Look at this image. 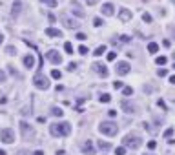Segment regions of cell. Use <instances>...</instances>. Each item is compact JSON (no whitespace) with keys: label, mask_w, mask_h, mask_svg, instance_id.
<instances>
[{"label":"cell","mask_w":175,"mask_h":155,"mask_svg":"<svg viewBox=\"0 0 175 155\" xmlns=\"http://www.w3.org/2000/svg\"><path fill=\"white\" fill-rule=\"evenodd\" d=\"M80 150H82L86 155H93V153H95V148H93L91 141H86V142H82V144H80Z\"/></svg>","instance_id":"30bf717a"},{"label":"cell","mask_w":175,"mask_h":155,"mask_svg":"<svg viewBox=\"0 0 175 155\" xmlns=\"http://www.w3.org/2000/svg\"><path fill=\"white\" fill-rule=\"evenodd\" d=\"M99 132L102 135H108V137H113L119 132V126L113 122V121H102L100 126H99Z\"/></svg>","instance_id":"7a4b0ae2"},{"label":"cell","mask_w":175,"mask_h":155,"mask_svg":"<svg viewBox=\"0 0 175 155\" xmlns=\"http://www.w3.org/2000/svg\"><path fill=\"white\" fill-rule=\"evenodd\" d=\"M6 53H8V55H15V53H17L15 46H8V48H6Z\"/></svg>","instance_id":"4316f807"},{"label":"cell","mask_w":175,"mask_h":155,"mask_svg":"<svg viewBox=\"0 0 175 155\" xmlns=\"http://www.w3.org/2000/svg\"><path fill=\"white\" fill-rule=\"evenodd\" d=\"M148 51H150V53H157V51H159V46H157L155 42H150V44H148Z\"/></svg>","instance_id":"ffe728a7"},{"label":"cell","mask_w":175,"mask_h":155,"mask_svg":"<svg viewBox=\"0 0 175 155\" xmlns=\"http://www.w3.org/2000/svg\"><path fill=\"white\" fill-rule=\"evenodd\" d=\"M0 155H6V152H4V150H0Z\"/></svg>","instance_id":"7dc6e473"},{"label":"cell","mask_w":175,"mask_h":155,"mask_svg":"<svg viewBox=\"0 0 175 155\" xmlns=\"http://www.w3.org/2000/svg\"><path fill=\"white\" fill-rule=\"evenodd\" d=\"M71 9H73V13H75L77 17H80V18H84V17H86V11H84L82 8L79 6V2H77V0H73V2H71Z\"/></svg>","instance_id":"ba28073f"},{"label":"cell","mask_w":175,"mask_h":155,"mask_svg":"<svg viewBox=\"0 0 175 155\" xmlns=\"http://www.w3.org/2000/svg\"><path fill=\"white\" fill-rule=\"evenodd\" d=\"M35 155H44V153H42L40 150H39V152H35Z\"/></svg>","instance_id":"bcb514c9"},{"label":"cell","mask_w":175,"mask_h":155,"mask_svg":"<svg viewBox=\"0 0 175 155\" xmlns=\"http://www.w3.org/2000/svg\"><path fill=\"white\" fill-rule=\"evenodd\" d=\"M121 42H124V44L130 42V37H128V35H121Z\"/></svg>","instance_id":"8d00e7d4"},{"label":"cell","mask_w":175,"mask_h":155,"mask_svg":"<svg viewBox=\"0 0 175 155\" xmlns=\"http://www.w3.org/2000/svg\"><path fill=\"white\" fill-rule=\"evenodd\" d=\"M49 132L53 137H66L71 133V124L69 122H55L49 126Z\"/></svg>","instance_id":"6da1fadb"},{"label":"cell","mask_w":175,"mask_h":155,"mask_svg":"<svg viewBox=\"0 0 175 155\" xmlns=\"http://www.w3.org/2000/svg\"><path fill=\"white\" fill-rule=\"evenodd\" d=\"M173 59H175V53H173Z\"/></svg>","instance_id":"816d5d0a"},{"label":"cell","mask_w":175,"mask_h":155,"mask_svg":"<svg viewBox=\"0 0 175 155\" xmlns=\"http://www.w3.org/2000/svg\"><path fill=\"white\" fill-rule=\"evenodd\" d=\"M124 148H130V150H137V148H141L142 146V139L139 137V135H126L122 141Z\"/></svg>","instance_id":"3957f363"},{"label":"cell","mask_w":175,"mask_h":155,"mask_svg":"<svg viewBox=\"0 0 175 155\" xmlns=\"http://www.w3.org/2000/svg\"><path fill=\"white\" fill-rule=\"evenodd\" d=\"M40 2L46 4V6H49V8H57V4H59L57 0H40Z\"/></svg>","instance_id":"44dd1931"},{"label":"cell","mask_w":175,"mask_h":155,"mask_svg":"<svg viewBox=\"0 0 175 155\" xmlns=\"http://www.w3.org/2000/svg\"><path fill=\"white\" fill-rule=\"evenodd\" d=\"M148 155H152V153H148Z\"/></svg>","instance_id":"db71d44e"},{"label":"cell","mask_w":175,"mask_h":155,"mask_svg":"<svg viewBox=\"0 0 175 155\" xmlns=\"http://www.w3.org/2000/svg\"><path fill=\"white\" fill-rule=\"evenodd\" d=\"M173 68H175V64H173Z\"/></svg>","instance_id":"f5cc1de1"},{"label":"cell","mask_w":175,"mask_h":155,"mask_svg":"<svg viewBox=\"0 0 175 155\" xmlns=\"http://www.w3.org/2000/svg\"><path fill=\"white\" fill-rule=\"evenodd\" d=\"M33 84H35V88H39V90H48V88H49V80H48L46 75H42V71H39L33 77Z\"/></svg>","instance_id":"277c9868"},{"label":"cell","mask_w":175,"mask_h":155,"mask_svg":"<svg viewBox=\"0 0 175 155\" xmlns=\"http://www.w3.org/2000/svg\"><path fill=\"white\" fill-rule=\"evenodd\" d=\"M121 106H122V110L126 111V113H133V111H135V106L130 102V101H122V104H121Z\"/></svg>","instance_id":"9a60e30c"},{"label":"cell","mask_w":175,"mask_h":155,"mask_svg":"<svg viewBox=\"0 0 175 155\" xmlns=\"http://www.w3.org/2000/svg\"><path fill=\"white\" fill-rule=\"evenodd\" d=\"M24 66H26V68H33V66H35V57H33L31 53L24 57Z\"/></svg>","instance_id":"e0dca14e"},{"label":"cell","mask_w":175,"mask_h":155,"mask_svg":"<svg viewBox=\"0 0 175 155\" xmlns=\"http://www.w3.org/2000/svg\"><path fill=\"white\" fill-rule=\"evenodd\" d=\"M155 146H157V142H155V141H150V142H148V148H150V150H153Z\"/></svg>","instance_id":"ab89813d"},{"label":"cell","mask_w":175,"mask_h":155,"mask_svg":"<svg viewBox=\"0 0 175 155\" xmlns=\"http://www.w3.org/2000/svg\"><path fill=\"white\" fill-rule=\"evenodd\" d=\"M46 35H48V37H57V39H60L62 31L60 29H55V28H48V29H46Z\"/></svg>","instance_id":"2e32d148"},{"label":"cell","mask_w":175,"mask_h":155,"mask_svg":"<svg viewBox=\"0 0 175 155\" xmlns=\"http://www.w3.org/2000/svg\"><path fill=\"white\" fill-rule=\"evenodd\" d=\"M172 2H173V4H175V0H172Z\"/></svg>","instance_id":"f907efd6"},{"label":"cell","mask_w":175,"mask_h":155,"mask_svg":"<svg viewBox=\"0 0 175 155\" xmlns=\"http://www.w3.org/2000/svg\"><path fill=\"white\" fill-rule=\"evenodd\" d=\"M119 18H121L122 22L131 20V11H130V9H121V13H119Z\"/></svg>","instance_id":"5bb4252c"},{"label":"cell","mask_w":175,"mask_h":155,"mask_svg":"<svg viewBox=\"0 0 175 155\" xmlns=\"http://www.w3.org/2000/svg\"><path fill=\"white\" fill-rule=\"evenodd\" d=\"M172 133H173V128H168L164 132V137H172Z\"/></svg>","instance_id":"e575fe53"},{"label":"cell","mask_w":175,"mask_h":155,"mask_svg":"<svg viewBox=\"0 0 175 155\" xmlns=\"http://www.w3.org/2000/svg\"><path fill=\"white\" fill-rule=\"evenodd\" d=\"M104 22H102V18H99V17H97V18H93V26H97V28H99V26H102Z\"/></svg>","instance_id":"f546056e"},{"label":"cell","mask_w":175,"mask_h":155,"mask_svg":"<svg viewBox=\"0 0 175 155\" xmlns=\"http://www.w3.org/2000/svg\"><path fill=\"white\" fill-rule=\"evenodd\" d=\"M0 82H6V73L0 70Z\"/></svg>","instance_id":"f35d334b"},{"label":"cell","mask_w":175,"mask_h":155,"mask_svg":"<svg viewBox=\"0 0 175 155\" xmlns=\"http://www.w3.org/2000/svg\"><path fill=\"white\" fill-rule=\"evenodd\" d=\"M0 141H2L4 144L15 142V132H13L11 128H2V130H0Z\"/></svg>","instance_id":"5b68a950"},{"label":"cell","mask_w":175,"mask_h":155,"mask_svg":"<svg viewBox=\"0 0 175 155\" xmlns=\"http://www.w3.org/2000/svg\"><path fill=\"white\" fill-rule=\"evenodd\" d=\"M166 60H168L166 57H157V59H155V62H157L159 66H164V64H166Z\"/></svg>","instance_id":"484cf974"},{"label":"cell","mask_w":175,"mask_h":155,"mask_svg":"<svg viewBox=\"0 0 175 155\" xmlns=\"http://www.w3.org/2000/svg\"><path fill=\"white\" fill-rule=\"evenodd\" d=\"M104 51H106V46H99V48L95 49V53H93V55H95V57H100Z\"/></svg>","instance_id":"7402d4cb"},{"label":"cell","mask_w":175,"mask_h":155,"mask_svg":"<svg viewBox=\"0 0 175 155\" xmlns=\"http://www.w3.org/2000/svg\"><path fill=\"white\" fill-rule=\"evenodd\" d=\"M115 8H113V4H110V2H106V4H102V13L106 15V17H111L115 13Z\"/></svg>","instance_id":"4fadbf2b"},{"label":"cell","mask_w":175,"mask_h":155,"mask_svg":"<svg viewBox=\"0 0 175 155\" xmlns=\"http://www.w3.org/2000/svg\"><path fill=\"white\" fill-rule=\"evenodd\" d=\"M77 39H79V40H86V35H84V33H77Z\"/></svg>","instance_id":"60d3db41"},{"label":"cell","mask_w":175,"mask_h":155,"mask_svg":"<svg viewBox=\"0 0 175 155\" xmlns=\"http://www.w3.org/2000/svg\"><path fill=\"white\" fill-rule=\"evenodd\" d=\"M115 57H117V53H115V51H110V53H108V60H110V62L115 60Z\"/></svg>","instance_id":"d6a6232c"},{"label":"cell","mask_w":175,"mask_h":155,"mask_svg":"<svg viewBox=\"0 0 175 155\" xmlns=\"http://www.w3.org/2000/svg\"><path fill=\"white\" fill-rule=\"evenodd\" d=\"M157 75H159V77H166V75H168V71H166V70H159V71H157Z\"/></svg>","instance_id":"74e56055"},{"label":"cell","mask_w":175,"mask_h":155,"mask_svg":"<svg viewBox=\"0 0 175 155\" xmlns=\"http://www.w3.org/2000/svg\"><path fill=\"white\" fill-rule=\"evenodd\" d=\"M75 68H77V64H75V62H71V64H68V70H69V71H73Z\"/></svg>","instance_id":"b9f144b4"},{"label":"cell","mask_w":175,"mask_h":155,"mask_svg":"<svg viewBox=\"0 0 175 155\" xmlns=\"http://www.w3.org/2000/svg\"><path fill=\"white\" fill-rule=\"evenodd\" d=\"M117 73L119 75H128L130 73V64L128 62H117Z\"/></svg>","instance_id":"9c48e42d"},{"label":"cell","mask_w":175,"mask_h":155,"mask_svg":"<svg viewBox=\"0 0 175 155\" xmlns=\"http://www.w3.org/2000/svg\"><path fill=\"white\" fill-rule=\"evenodd\" d=\"M51 113L55 115V117H62V113H64V111H62L60 108H57V106H55V108L51 110Z\"/></svg>","instance_id":"d4e9b609"},{"label":"cell","mask_w":175,"mask_h":155,"mask_svg":"<svg viewBox=\"0 0 175 155\" xmlns=\"http://www.w3.org/2000/svg\"><path fill=\"white\" fill-rule=\"evenodd\" d=\"M173 37H175V29H173Z\"/></svg>","instance_id":"c3c4849f"},{"label":"cell","mask_w":175,"mask_h":155,"mask_svg":"<svg viewBox=\"0 0 175 155\" xmlns=\"http://www.w3.org/2000/svg\"><path fill=\"white\" fill-rule=\"evenodd\" d=\"M142 20H144V22H152V15H150V13H144V15H142Z\"/></svg>","instance_id":"1f68e13d"},{"label":"cell","mask_w":175,"mask_h":155,"mask_svg":"<svg viewBox=\"0 0 175 155\" xmlns=\"http://www.w3.org/2000/svg\"><path fill=\"white\" fill-rule=\"evenodd\" d=\"M46 57H48V60L53 62V64H60V62H62V57H60V55H59L57 51H55V49L48 51V53H46Z\"/></svg>","instance_id":"52a82bcc"},{"label":"cell","mask_w":175,"mask_h":155,"mask_svg":"<svg viewBox=\"0 0 175 155\" xmlns=\"http://www.w3.org/2000/svg\"><path fill=\"white\" fill-rule=\"evenodd\" d=\"M64 49H66L68 53H73V46H71V42H66V44H64Z\"/></svg>","instance_id":"83f0119b"},{"label":"cell","mask_w":175,"mask_h":155,"mask_svg":"<svg viewBox=\"0 0 175 155\" xmlns=\"http://www.w3.org/2000/svg\"><path fill=\"white\" fill-rule=\"evenodd\" d=\"M170 82H172V84H175V75H173V77H170Z\"/></svg>","instance_id":"ee69618b"},{"label":"cell","mask_w":175,"mask_h":155,"mask_svg":"<svg viewBox=\"0 0 175 155\" xmlns=\"http://www.w3.org/2000/svg\"><path fill=\"white\" fill-rule=\"evenodd\" d=\"M62 22H64V26H66L68 29H75V28H79V22L71 20L69 17H62Z\"/></svg>","instance_id":"7c38bea8"},{"label":"cell","mask_w":175,"mask_h":155,"mask_svg":"<svg viewBox=\"0 0 175 155\" xmlns=\"http://www.w3.org/2000/svg\"><path fill=\"white\" fill-rule=\"evenodd\" d=\"M2 42H4V35H2V33H0V44H2Z\"/></svg>","instance_id":"f6af8a7d"},{"label":"cell","mask_w":175,"mask_h":155,"mask_svg":"<svg viewBox=\"0 0 175 155\" xmlns=\"http://www.w3.org/2000/svg\"><path fill=\"white\" fill-rule=\"evenodd\" d=\"M20 132H22V137H24V139L33 137V133H35V132H33V128H31L28 122H24V121L20 122Z\"/></svg>","instance_id":"8992f818"},{"label":"cell","mask_w":175,"mask_h":155,"mask_svg":"<svg viewBox=\"0 0 175 155\" xmlns=\"http://www.w3.org/2000/svg\"><path fill=\"white\" fill-rule=\"evenodd\" d=\"M115 153H117V155H124V153H126V148H124V146L117 148V150H115Z\"/></svg>","instance_id":"4dcf8cb0"},{"label":"cell","mask_w":175,"mask_h":155,"mask_svg":"<svg viewBox=\"0 0 175 155\" xmlns=\"http://www.w3.org/2000/svg\"><path fill=\"white\" fill-rule=\"evenodd\" d=\"M93 70L99 73V75H102V77H108V73H110L108 70H106V66H104V64H99V62L93 64Z\"/></svg>","instance_id":"8fae6325"},{"label":"cell","mask_w":175,"mask_h":155,"mask_svg":"<svg viewBox=\"0 0 175 155\" xmlns=\"http://www.w3.org/2000/svg\"><path fill=\"white\" fill-rule=\"evenodd\" d=\"M20 6H22L20 0H15V2H13V11H11V13H13V17H17V15L20 13Z\"/></svg>","instance_id":"ac0fdd59"},{"label":"cell","mask_w":175,"mask_h":155,"mask_svg":"<svg viewBox=\"0 0 175 155\" xmlns=\"http://www.w3.org/2000/svg\"><path fill=\"white\" fill-rule=\"evenodd\" d=\"M86 2H88V6H93V4H97L99 0H86Z\"/></svg>","instance_id":"7bdbcfd3"},{"label":"cell","mask_w":175,"mask_h":155,"mask_svg":"<svg viewBox=\"0 0 175 155\" xmlns=\"http://www.w3.org/2000/svg\"><path fill=\"white\" fill-rule=\"evenodd\" d=\"M18 155H26V153H18Z\"/></svg>","instance_id":"681fc988"},{"label":"cell","mask_w":175,"mask_h":155,"mask_svg":"<svg viewBox=\"0 0 175 155\" xmlns=\"http://www.w3.org/2000/svg\"><path fill=\"white\" fill-rule=\"evenodd\" d=\"M113 88H115V90H121V88H122V82H121V80L113 82Z\"/></svg>","instance_id":"d590c367"},{"label":"cell","mask_w":175,"mask_h":155,"mask_svg":"<svg viewBox=\"0 0 175 155\" xmlns=\"http://www.w3.org/2000/svg\"><path fill=\"white\" fill-rule=\"evenodd\" d=\"M99 148H100L102 152H108V150L111 148V144H110V142H106V141H99Z\"/></svg>","instance_id":"d6986e66"},{"label":"cell","mask_w":175,"mask_h":155,"mask_svg":"<svg viewBox=\"0 0 175 155\" xmlns=\"http://www.w3.org/2000/svg\"><path fill=\"white\" fill-rule=\"evenodd\" d=\"M79 53H80V55H86V53H88V48H86V46H80V48H79Z\"/></svg>","instance_id":"836d02e7"},{"label":"cell","mask_w":175,"mask_h":155,"mask_svg":"<svg viewBox=\"0 0 175 155\" xmlns=\"http://www.w3.org/2000/svg\"><path fill=\"white\" fill-rule=\"evenodd\" d=\"M110 101H111V95H110V93H102V95H100V102H110Z\"/></svg>","instance_id":"603a6c76"},{"label":"cell","mask_w":175,"mask_h":155,"mask_svg":"<svg viewBox=\"0 0 175 155\" xmlns=\"http://www.w3.org/2000/svg\"><path fill=\"white\" fill-rule=\"evenodd\" d=\"M51 77H53V79H60L62 73L59 71V70H53V71H51Z\"/></svg>","instance_id":"f1b7e54d"},{"label":"cell","mask_w":175,"mask_h":155,"mask_svg":"<svg viewBox=\"0 0 175 155\" xmlns=\"http://www.w3.org/2000/svg\"><path fill=\"white\" fill-rule=\"evenodd\" d=\"M122 93L126 95V97H130V95H133V88H130V86H126V88H122Z\"/></svg>","instance_id":"cb8c5ba5"}]
</instances>
